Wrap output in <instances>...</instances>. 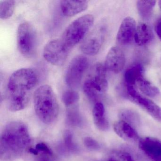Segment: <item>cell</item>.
Wrapping results in <instances>:
<instances>
[{"label":"cell","mask_w":161,"mask_h":161,"mask_svg":"<svg viewBox=\"0 0 161 161\" xmlns=\"http://www.w3.org/2000/svg\"><path fill=\"white\" fill-rule=\"evenodd\" d=\"M38 81L37 73L32 69H20L13 73L8 81L5 94L8 109L17 112L26 108Z\"/></svg>","instance_id":"6da1fadb"},{"label":"cell","mask_w":161,"mask_h":161,"mask_svg":"<svg viewBox=\"0 0 161 161\" xmlns=\"http://www.w3.org/2000/svg\"><path fill=\"white\" fill-rule=\"evenodd\" d=\"M27 125L19 121L7 123L3 130L0 139V156L4 161L20 157L31 143Z\"/></svg>","instance_id":"7a4b0ae2"},{"label":"cell","mask_w":161,"mask_h":161,"mask_svg":"<svg viewBox=\"0 0 161 161\" xmlns=\"http://www.w3.org/2000/svg\"><path fill=\"white\" fill-rule=\"evenodd\" d=\"M36 115L46 124H52L58 118L59 105L56 95L50 86L44 85L36 88L33 96Z\"/></svg>","instance_id":"3957f363"},{"label":"cell","mask_w":161,"mask_h":161,"mask_svg":"<svg viewBox=\"0 0 161 161\" xmlns=\"http://www.w3.org/2000/svg\"><path fill=\"white\" fill-rule=\"evenodd\" d=\"M106 68L101 64L93 65L88 70L84 81L83 89L86 97L96 100L107 91L108 87Z\"/></svg>","instance_id":"277c9868"},{"label":"cell","mask_w":161,"mask_h":161,"mask_svg":"<svg viewBox=\"0 0 161 161\" xmlns=\"http://www.w3.org/2000/svg\"><path fill=\"white\" fill-rule=\"evenodd\" d=\"M94 22V18L92 15L86 14L80 17L67 27L61 39L70 49L83 41L93 26Z\"/></svg>","instance_id":"5b68a950"},{"label":"cell","mask_w":161,"mask_h":161,"mask_svg":"<svg viewBox=\"0 0 161 161\" xmlns=\"http://www.w3.org/2000/svg\"><path fill=\"white\" fill-rule=\"evenodd\" d=\"M17 42L19 50L22 55L27 58L33 56L37 48V36L32 24L24 22L19 26Z\"/></svg>","instance_id":"8992f818"},{"label":"cell","mask_w":161,"mask_h":161,"mask_svg":"<svg viewBox=\"0 0 161 161\" xmlns=\"http://www.w3.org/2000/svg\"><path fill=\"white\" fill-rule=\"evenodd\" d=\"M107 33V27L103 22L99 23L87 34L81 43L80 49L86 55L97 54L103 46Z\"/></svg>","instance_id":"52a82bcc"},{"label":"cell","mask_w":161,"mask_h":161,"mask_svg":"<svg viewBox=\"0 0 161 161\" xmlns=\"http://www.w3.org/2000/svg\"><path fill=\"white\" fill-rule=\"evenodd\" d=\"M89 66V60L82 55L75 56L71 60L66 70L65 81L71 89L78 88Z\"/></svg>","instance_id":"ba28073f"},{"label":"cell","mask_w":161,"mask_h":161,"mask_svg":"<svg viewBox=\"0 0 161 161\" xmlns=\"http://www.w3.org/2000/svg\"><path fill=\"white\" fill-rule=\"evenodd\" d=\"M70 49L62 39H56L48 42L43 51V56L50 64L56 66H62L65 63Z\"/></svg>","instance_id":"9c48e42d"},{"label":"cell","mask_w":161,"mask_h":161,"mask_svg":"<svg viewBox=\"0 0 161 161\" xmlns=\"http://www.w3.org/2000/svg\"><path fill=\"white\" fill-rule=\"evenodd\" d=\"M127 93L131 101L146 111L155 120L161 122V108L160 106L141 95L133 86H127Z\"/></svg>","instance_id":"30bf717a"},{"label":"cell","mask_w":161,"mask_h":161,"mask_svg":"<svg viewBox=\"0 0 161 161\" xmlns=\"http://www.w3.org/2000/svg\"><path fill=\"white\" fill-rule=\"evenodd\" d=\"M136 25L134 19L127 17L122 20L116 36V41L122 46L130 45L134 40Z\"/></svg>","instance_id":"8fae6325"},{"label":"cell","mask_w":161,"mask_h":161,"mask_svg":"<svg viewBox=\"0 0 161 161\" xmlns=\"http://www.w3.org/2000/svg\"><path fill=\"white\" fill-rule=\"evenodd\" d=\"M126 64L125 54L118 47H113L109 50L106 56L105 66L107 70L115 74L122 71Z\"/></svg>","instance_id":"7c38bea8"},{"label":"cell","mask_w":161,"mask_h":161,"mask_svg":"<svg viewBox=\"0 0 161 161\" xmlns=\"http://www.w3.org/2000/svg\"><path fill=\"white\" fill-rule=\"evenodd\" d=\"M141 151L152 161H161V141L155 137L147 136L138 142Z\"/></svg>","instance_id":"4fadbf2b"},{"label":"cell","mask_w":161,"mask_h":161,"mask_svg":"<svg viewBox=\"0 0 161 161\" xmlns=\"http://www.w3.org/2000/svg\"><path fill=\"white\" fill-rule=\"evenodd\" d=\"M114 129L119 136L127 142L136 143L141 139L134 128L121 119L115 122Z\"/></svg>","instance_id":"5bb4252c"},{"label":"cell","mask_w":161,"mask_h":161,"mask_svg":"<svg viewBox=\"0 0 161 161\" xmlns=\"http://www.w3.org/2000/svg\"><path fill=\"white\" fill-rule=\"evenodd\" d=\"M88 7L86 1H62L60 3L61 11L67 17L74 16L86 11Z\"/></svg>","instance_id":"9a60e30c"},{"label":"cell","mask_w":161,"mask_h":161,"mask_svg":"<svg viewBox=\"0 0 161 161\" xmlns=\"http://www.w3.org/2000/svg\"><path fill=\"white\" fill-rule=\"evenodd\" d=\"M93 116L94 123L98 130L104 131L109 129V121L102 103L98 102L95 103L93 109Z\"/></svg>","instance_id":"2e32d148"},{"label":"cell","mask_w":161,"mask_h":161,"mask_svg":"<svg viewBox=\"0 0 161 161\" xmlns=\"http://www.w3.org/2000/svg\"><path fill=\"white\" fill-rule=\"evenodd\" d=\"M153 38V32L149 25L147 23H139L136 26L134 41L136 45L143 46L149 44Z\"/></svg>","instance_id":"e0dca14e"},{"label":"cell","mask_w":161,"mask_h":161,"mask_svg":"<svg viewBox=\"0 0 161 161\" xmlns=\"http://www.w3.org/2000/svg\"><path fill=\"white\" fill-rule=\"evenodd\" d=\"M135 85L143 94L150 97H155L160 95L159 88L144 77L139 78Z\"/></svg>","instance_id":"ac0fdd59"},{"label":"cell","mask_w":161,"mask_h":161,"mask_svg":"<svg viewBox=\"0 0 161 161\" xmlns=\"http://www.w3.org/2000/svg\"><path fill=\"white\" fill-rule=\"evenodd\" d=\"M144 68L140 64H137L128 69L125 73V80L127 86H133L136 84V81L144 77Z\"/></svg>","instance_id":"d6986e66"},{"label":"cell","mask_w":161,"mask_h":161,"mask_svg":"<svg viewBox=\"0 0 161 161\" xmlns=\"http://www.w3.org/2000/svg\"><path fill=\"white\" fill-rule=\"evenodd\" d=\"M119 117L120 119L127 122L135 129L140 126L141 118L138 113L131 109H125L119 113Z\"/></svg>","instance_id":"ffe728a7"},{"label":"cell","mask_w":161,"mask_h":161,"mask_svg":"<svg viewBox=\"0 0 161 161\" xmlns=\"http://www.w3.org/2000/svg\"><path fill=\"white\" fill-rule=\"evenodd\" d=\"M155 1H138L136 9L139 16L144 20H148L151 17L153 8L156 4Z\"/></svg>","instance_id":"44dd1931"},{"label":"cell","mask_w":161,"mask_h":161,"mask_svg":"<svg viewBox=\"0 0 161 161\" xmlns=\"http://www.w3.org/2000/svg\"><path fill=\"white\" fill-rule=\"evenodd\" d=\"M15 6L14 1H0V18L6 19L12 16Z\"/></svg>","instance_id":"7402d4cb"},{"label":"cell","mask_w":161,"mask_h":161,"mask_svg":"<svg viewBox=\"0 0 161 161\" xmlns=\"http://www.w3.org/2000/svg\"><path fill=\"white\" fill-rule=\"evenodd\" d=\"M79 100V93L74 90L65 91L62 96V101L67 108L77 105Z\"/></svg>","instance_id":"603a6c76"},{"label":"cell","mask_w":161,"mask_h":161,"mask_svg":"<svg viewBox=\"0 0 161 161\" xmlns=\"http://www.w3.org/2000/svg\"><path fill=\"white\" fill-rule=\"evenodd\" d=\"M67 120L69 123L74 126H79L81 123V118L76 105L68 108Z\"/></svg>","instance_id":"cb8c5ba5"},{"label":"cell","mask_w":161,"mask_h":161,"mask_svg":"<svg viewBox=\"0 0 161 161\" xmlns=\"http://www.w3.org/2000/svg\"><path fill=\"white\" fill-rule=\"evenodd\" d=\"M107 161H135L130 153L126 152L119 151L114 153Z\"/></svg>","instance_id":"d4e9b609"},{"label":"cell","mask_w":161,"mask_h":161,"mask_svg":"<svg viewBox=\"0 0 161 161\" xmlns=\"http://www.w3.org/2000/svg\"><path fill=\"white\" fill-rule=\"evenodd\" d=\"M64 142L66 147L69 150L73 151L76 149V146L73 140V135L71 132L67 130L65 132L64 136Z\"/></svg>","instance_id":"484cf974"},{"label":"cell","mask_w":161,"mask_h":161,"mask_svg":"<svg viewBox=\"0 0 161 161\" xmlns=\"http://www.w3.org/2000/svg\"><path fill=\"white\" fill-rule=\"evenodd\" d=\"M85 146L91 151H96L100 149V145L95 139L90 137H86L84 139Z\"/></svg>","instance_id":"4316f807"},{"label":"cell","mask_w":161,"mask_h":161,"mask_svg":"<svg viewBox=\"0 0 161 161\" xmlns=\"http://www.w3.org/2000/svg\"><path fill=\"white\" fill-rule=\"evenodd\" d=\"M35 148L39 152L46 153L47 154H53L52 151L49 147L47 145L44 143H39L36 146Z\"/></svg>","instance_id":"83f0119b"},{"label":"cell","mask_w":161,"mask_h":161,"mask_svg":"<svg viewBox=\"0 0 161 161\" xmlns=\"http://www.w3.org/2000/svg\"><path fill=\"white\" fill-rule=\"evenodd\" d=\"M36 158L34 161H54L53 154L41 153Z\"/></svg>","instance_id":"f1b7e54d"},{"label":"cell","mask_w":161,"mask_h":161,"mask_svg":"<svg viewBox=\"0 0 161 161\" xmlns=\"http://www.w3.org/2000/svg\"><path fill=\"white\" fill-rule=\"evenodd\" d=\"M155 32L159 39L161 40V17L158 19L155 25Z\"/></svg>","instance_id":"f546056e"},{"label":"cell","mask_w":161,"mask_h":161,"mask_svg":"<svg viewBox=\"0 0 161 161\" xmlns=\"http://www.w3.org/2000/svg\"><path fill=\"white\" fill-rule=\"evenodd\" d=\"M29 152L31 153L32 154L34 155H38L39 154V152L37 150L36 148H31L29 149Z\"/></svg>","instance_id":"4dcf8cb0"},{"label":"cell","mask_w":161,"mask_h":161,"mask_svg":"<svg viewBox=\"0 0 161 161\" xmlns=\"http://www.w3.org/2000/svg\"><path fill=\"white\" fill-rule=\"evenodd\" d=\"M158 5H159V8H160V10L161 11V1H159L158 2Z\"/></svg>","instance_id":"1f68e13d"},{"label":"cell","mask_w":161,"mask_h":161,"mask_svg":"<svg viewBox=\"0 0 161 161\" xmlns=\"http://www.w3.org/2000/svg\"></svg>","instance_id":"d6a6232c"}]
</instances>
